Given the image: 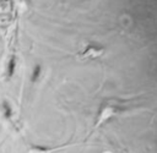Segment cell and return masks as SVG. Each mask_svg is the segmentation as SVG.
I'll use <instances>...</instances> for the list:
<instances>
[{
    "mask_svg": "<svg viewBox=\"0 0 157 153\" xmlns=\"http://www.w3.org/2000/svg\"><path fill=\"white\" fill-rule=\"evenodd\" d=\"M118 113V106L113 103V102H108L105 104H103L98 111V115H97V121H96V125H101L103 124L104 121H107L108 119H110L113 115H115Z\"/></svg>",
    "mask_w": 157,
    "mask_h": 153,
    "instance_id": "6da1fadb",
    "label": "cell"
},
{
    "mask_svg": "<svg viewBox=\"0 0 157 153\" xmlns=\"http://www.w3.org/2000/svg\"><path fill=\"white\" fill-rule=\"evenodd\" d=\"M102 51H103V49H101L98 47L90 45V47H87V48L83 49V51L80 54V56L83 58V59H87V58L88 59H94V58L99 56L102 54Z\"/></svg>",
    "mask_w": 157,
    "mask_h": 153,
    "instance_id": "7a4b0ae2",
    "label": "cell"
},
{
    "mask_svg": "<svg viewBox=\"0 0 157 153\" xmlns=\"http://www.w3.org/2000/svg\"><path fill=\"white\" fill-rule=\"evenodd\" d=\"M53 149L52 148H47V147H33L29 149L28 153H50Z\"/></svg>",
    "mask_w": 157,
    "mask_h": 153,
    "instance_id": "3957f363",
    "label": "cell"
},
{
    "mask_svg": "<svg viewBox=\"0 0 157 153\" xmlns=\"http://www.w3.org/2000/svg\"><path fill=\"white\" fill-rule=\"evenodd\" d=\"M103 153H110V152H103Z\"/></svg>",
    "mask_w": 157,
    "mask_h": 153,
    "instance_id": "277c9868",
    "label": "cell"
}]
</instances>
